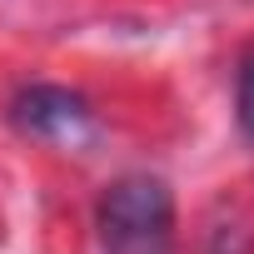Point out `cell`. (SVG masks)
I'll return each instance as SVG.
<instances>
[{
	"label": "cell",
	"instance_id": "2",
	"mask_svg": "<svg viewBox=\"0 0 254 254\" xmlns=\"http://www.w3.org/2000/svg\"><path fill=\"white\" fill-rule=\"evenodd\" d=\"M10 120H15V130H25L35 140L75 145L90 130V105H85V95H75L65 85H30V90L15 95Z\"/></svg>",
	"mask_w": 254,
	"mask_h": 254
},
{
	"label": "cell",
	"instance_id": "1",
	"mask_svg": "<svg viewBox=\"0 0 254 254\" xmlns=\"http://www.w3.org/2000/svg\"><path fill=\"white\" fill-rule=\"evenodd\" d=\"M175 244V194L155 175H125L100 199V249L105 254H170Z\"/></svg>",
	"mask_w": 254,
	"mask_h": 254
},
{
	"label": "cell",
	"instance_id": "3",
	"mask_svg": "<svg viewBox=\"0 0 254 254\" xmlns=\"http://www.w3.org/2000/svg\"><path fill=\"white\" fill-rule=\"evenodd\" d=\"M239 130H244V140L254 145V55H249L244 70H239Z\"/></svg>",
	"mask_w": 254,
	"mask_h": 254
}]
</instances>
